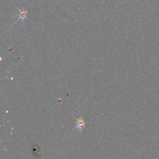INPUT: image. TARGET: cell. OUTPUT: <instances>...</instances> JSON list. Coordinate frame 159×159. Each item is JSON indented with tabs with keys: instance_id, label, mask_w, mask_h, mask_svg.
I'll list each match as a JSON object with an SVG mask.
<instances>
[{
	"instance_id": "6da1fadb",
	"label": "cell",
	"mask_w": 159,
	"mask_h": 159,
	"mask_svg": "<svg viewBox=\"0 0 159 159\" xmlns=\"http://www.w3.org/2000/svg\"><path fill=\"white\" fill-rule=\"evenodd\" d=\"M77 123H78V128H82V126L84 124V121L81 119V118H80L77 120Z\"/></svg>"
}]
</instances>
